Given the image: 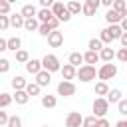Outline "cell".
<instances>
[{
	"mask_svg": "<svg viewBox=\"0 0 127 127\" xmlns=\"http://www.w3.org/2000/svg\"><path fill=\"white\" fill-rule=\"evenodd\" d=\"M95 77H97V69H95V65H91V64H83V65L77 67V79H79V81L89 83V81H93Z\"/></svg>",
	"mask_w": 127,
	"mask_h": 127,
	"instance_id": "cell-1",
	"label": "cell"
},
{
	"mask_svg": "<svg viewBox=\"0 0 127 127\" xmlns=\"http://www.w3.org/2000/svg\"><path fill=\"white\" fill-rule=\"evenodd\" d=\"M117 75V65L111 64V62H103V65L97 69V77L101 81H107V79H113Z\"/></svg>",
	"mask_w": 127,
	"mask_h": 127,
	"instance_id": "cell-2",
	"label": "cell"
},
{
	"mask_svg": "<svg viewBox=\"0 0 127 127\" xmlns=\"http://www.w3.org/2000/svg\"><path fill=\"white\" fill-rule=\"evenodd\" d=\"M109 99L107 97H95L93 99V105H91V109H93V115L95 117H105L107 115V111H109Z\"/></svg>",
	"mask_w": 127,
	"mask_h": 127,
	"instance_id": "cell-3",
	"label": "cell"
},
{
	"mask_svg": "<svg viewBox=\"0 0 127 127\" xmlns=\"http://www.w3.org/2000/svg\"><path fill=\"white\" fill-rule=\"evenodd\" d=\"M42 65H44V69H48V71H52V73L62 69V64H60L58 56H54V54H46V56L42 58Z\"/></svg>",
	"mask_w": 127,
	"mask_h": 127,
	"instance_id": "cell-4",
	"label": "cell"
},
{
	"mask_svg": "<svg viewBox=\"0 0 127 127\" xmlns=\"http://www.w3.org/2000/svg\"><path fill=\"white\" fill-rule=\"evenodd\" d=\"M52 12H54V16H58L62 22H69V20H71V12L67 10V6H64V2H58V0H56V4L52 6Z\"/></svg>",
	"mask_w": 127,
	"mask_h": 127,
	"instance_id": "cell-5",
	"label": "cell"
},
{
	"mask_svg": "<svg viewBox=\"0 0 127 127\" xmlns=\"http://www.w3.org/2000/svg\"><path fill=\"white\" fill-rule=\"evenodd\" d=\"M58 95H62V97H71V95H75V83L69 81V79H62V81L58 83Z\"/></svg>",
	"mask_w": 127,
	"mask_h": 127,
	"instance_id": "cell-6",
	"label": "cell"
},
{
	"mask_svg": "<svg viewBox=\"0 0 127 127\" xmlns=\"http://www.w3.org/2000/svg\"><path fill=\"white\" fill-rule=\"evenodd\" d=\"M83 125V115L79 111H69L65 115V127H81Z\"/></svg>",
	"mask_w": 127,
	"mask_h": 127,
	"instance_id": "cell-7",
	"label": "cell"
},
{
	"mask_svg": "<svg viewBox=\"0 0 127 127\" xmlns=\"http://www.w3.org/2000/svg\"><path fill=\"white\" fill-rule=\"evenodd\" d=\"M60 73H62V77H64V79H69V81H71L73 77H77V67H75V65H71V64L67 62V64H64V65H62Z\"/></svg>",
	"mask_w": 127,
	"mask_h": 127,
	"instance_id": "cell-8",
	"label": "cell"
},
{
	"mask_svg": "<svg viewBox=\"0 0 127 127\" xmlns=\"http://www.w3.org/2000/svg\"><path fill=\"white\" fill-rule=\"evenodd\" d=\"M48 44H50V48H60V46H64V34H62L60 30H54V32L48 36Z\"/></svg>",
	"mask_w": 127,
	"mask_h": 127,
	"instance_id": "cell-9",
	"label": "cell"
},
{
	"mask_svg": "<svg viewBox=\"0 0 127 127\" xmlns=\"http://www.w3.org/2000/svg\"><path fill=\"white\" fill-rule=\"evenodd\" d=\"M24 65H26V71H28V73H32V75H38V73L44 69L42 60H34V58H30V62H28V64H24Z\"/></svg>",
	"mask_w": 127,
	"mask_h": 127,
	"instance_id": "cell-10",
	"label": "cell"
},
{
	"mask_svg": "<svg viewBox=\"0 0 127 127\" xmlns=\"http://www.w3.org/2000/svg\"><path fill=\"white\" fill-rule=\"evenodd\" d=\"M103 18H105V22H107V24H121V20H123V16H121L115 8H109V10L105 12V16H103Z\"/></svg>",
	"mask_w": 127,
	"mask_h": 127,
	"instance_id": "cell-11",
	"label": "cell"
},
{
	"mask_svg": "<svg viewBox=\"0 0 127 127\" xmlns=\"http://www.w3.org/2000/svg\"><path fill=\"white\" fill-rule=\"evenodd\" d=\"M105 30L109 32V36L113 38V42H115V40H121V36H123V28H121V24H109Z\"/></svg>",
	"mask_w": 127,
	"mask_h": 127,
	"instance_id": "cell-12",
	"label": "cell"
},
{
	"mask_svg": "<svg viewBox=\"0 0 127 127\" xmlns=\"http://www.w3.org/2000/svg\"><path fill=\"white\" fill-rule=\"evenodd\" d=\"M36 81H38L42 87L50 85V81H52V71H48V69H42V71L36 75Z\"/></svg>",
	"mask_w": 127,
	"mask_h": 127,
	"instance_id": "cell-13",
	"label": "cell"
},
{
	"mask_svg": "<svg viewBox=\"0 0 127 127\" xmlns=\"http://www.w3.org/2000/svg\"><path fill=\"white\" fill-rule=\"evenodd\" d=\"M14 101H16L18 105H26V103L30 101V93H28L26 89H16V93H14Z\"/></svg>",
	"mask_w": 127,
	"mask_h": 127,
	"instance_id": "cell-14",
	"label": "cell"
},
{
	"mask_svg": "<svg viewBox=\"0 0 127 127\" xmlns=\"http://www.w3.org/2000/svg\"><path fill=\"white\" fill-rule=\"evenodd\" d=\"M38 12H40V10H38L34 4H24L20 14H22L24 18H36V16H38Z\"/></svg>",
	"mask_w": 127,
	"mask_h": 127,
	"instance_id": "cell-15",
	"label": "cell"
},
{
	"mask_svg": "<svg viewBox=\"0 0 127 127\" xmlns=\"http://www.w3.org/2000/svg\"><path fill=\"white\" fill-rule=\"evenodd\" d=\"M93 91H95V95H99V97H103V95L107 97V93H109L111 89H109L107 81H101V79H99V81L95 83V89H93Z\"/></svg>",
	"mask_w": 127,
	"mask_h": 127,
	"instance_id": "cell-16",
	"label": "cell"
},
{
	"mask_svg": "<svg viewBox=\"0 0 127 127\" xmlns=\"http://www.w3.org/2000/svg\"><path fill=\"white\" fill-rule=\"evenodd\" d=\"M58 105V97L56 95H42V107H46V109H54Z\"/></svg>",
	"mask_w": 127,
	"mask_h": 127,
	"instance_id": "cell-17",
	"label": "cell"
},
{
	"mask_svg": "<svg viewBox=\"0 0 127 127\" xmlns=\"http://www.w3.org/2000/svg\"><path fill=\"white\" fill-rule=\"evenodd\" d=\"M36 18L44 24V22H50V20L54 18V12H52V8H40V12H38Z\"/></svg>",
	"mask_w": 127,
	"mask_h": 127,
	"instance_id": "cell-18",
	"label": "cell"
},
{
	"mask_svg": "<svg viewBox=\"0 0 127 127\" xmlns=\"http://www.w3.org/2000/svg\"><path fill=\"white\" fill-rule=\"evenodd\" d=\"M40 20L38 18H26V24H24V30H28V32H38L40 30Z\"/></svg>",
	"mask_w": 127,
	"mask_h": 127,
	"instance_id": "cell-19",
	"label": "cell"
},
{
	"mask_svg": "<svg viewBox=\"0 0 127 127\" xmlns=\"http://www.w3.org/2000/svg\"><path fill=\"white\" fill-rule=\"evenodd\" d=\"M83 58H85V64H97L99 60H101V56H99V52H95V50H87L85 54H83Z\"/></svg>",
	"mask_w": 127,
	"mask_h": 127,
	"instance_id": "cell-20",
	"label": "cell"
},
{
	"mask_svg": "<svg viewBox=\"0 0 127 127\" xmlns=\"http://www.w3.org/2000/svg\"><path fill=\"white\" fill-rule=\"evenodd\" d=\"M65 6H67V10L71 12V16H77V14L83 10V4H81V2H77V0H69Z\"/></svg>",
	"mask_w": 127,
	"mask_h": 127,
	"instance_id": "cell-21",
	"label": "cell"
},
{
	"mask_svg": "<svg viewBox=\"0 0 127 127\" xmlns=\"http://www.w3.org/2000/svg\"><path fill=\"white\" fill-rule=\"evenodd\" d=\"M10 24H12V28H24L26 18L22 14H10Z\"/></svg>",
	"mask_w": 127,
	"mask_h": 127,
	"instance_id": "cell-22",
	"label": "cell"
},
{
	"mask_svg": "<svg viewBox=\"0 0 127 127\" xmlns=\"http://www.w3.org/2000/svg\"><path fill=\"white\" fill-rule=\"evenodd\" d=\"M99 56H101V62H113V58H117V54L113 52V48H105V46L99 52Z\"/></svg>",
	"mask_w": 127,
	"mask_h": 127,
	"instance_id": "cell-23",
	"label": "cell"
},
{
	"mask_svg": "<svg viewBox=\"0 0 127 127\" xmlns=\"http://www.w3.org/2000/svg\"><path fill=\"white\" fill-rule=\"evenodd\" d=\"M67 62H69L71 65L79 67V64H83V62H85V58H83V54H79V52H71V54H69V58H67Z\"/></svg>",
	"mask_w": 127,
	"mask_h": 127,
	"instance_id": "cell-24",
	"label": "cell"
},
{
	"mask_svg": "<svg viewBox=\"0 0 127 127\" xmlns=\"http://www.w3.org/2000/svg\"><path fill=\"white\" fill-rule=\"evenodd\" d=\"M10 83H12L14 89H26V85H28V81L24 79V75H14Z\"/></svg>",
	"mask_w": 127,
	"mask_h": 127,
	"instance_id": "cell-25",
	"label": "cell"
},
{
	"mask_svg": "<svg viewBox=\"0 0 127 127\" xmlns=\"http://www.w3.org/2000/svg\"><path fill=\"white\" fill-rule=\"evenodd\" d=\"M8 50H12V52H18V50H22V40H20L18 36H12V38H8Z\"/></svg>",
	"mask_w": 127,
	"mask_h": 127,
	"instance_id": "cell-26",
	"label": "cell"
},
{
	"mask_svg": "<svg viewBox=\"0 0 127 127\" xmlns=\"http://www.w3.org/2000/svg\"><path fill=\"white\" fill-rule=\"evenodd\" d=\"M26 91L30 93V97H34V95H40V91H42V85H40L38 81H30V83L26 85Z\"/></svg>",
	"mask_w": 127,
	"mask_h": 127,
	"instance_id": "cell-27",
	"label": "cell"
},
{
	"mask_svg": "<svg viewBox=\"0 0 127 127\" xmlns=\"http://www.w3.org/2000/svg\"><path fill=\"white\" fill-rule=\"evenodd\" d=\"M97 8H99V6H95L93 2H83V10H81V14H83V16H93V14L97 12Z\"/></svg>",
	"mask_w": 127,
	"mask_h": 127,
	"instance_id": "cell-28",
	"label": "cell"
},
{
	"mask_svg": "<svg viewBox=\"0 0 127 127\" xmlns=\"http://www.w3.org/2000/svg\"><path fill=\"white\" fill-rule=\"evenodd\" d=\"M111 8H115V10H117V12H119L123 18L127 16V2H125V0H115Z\"/></svg>",
	"mask_w": 127,
	"mask_h": 127,
	"instance_id": "cell-29",
	"label": "cell"
},
{
	"mask_svg": "<svg viewBox=\"0 0 127 127\" xmlns=\"http://www.w3.org/2000/svg\"><path fill=\"white\" fill-rule=\"evenodd\" d=\"M87 50L101 52V50H103V42H101V38H91V40H89V44H87Z\"/></svg>",
	"mask_w": 127,
	"mask_h": 127,
	"instance_id": "cell-30",
	"label": "cell"
},
{
	"mask_svg": "<svg viewBox=\"0 0 127 127\" xmlns=\"http://www.w3.org/2000/svg\"><path fill=\"white\" fill-rule=\"evenodd\" d=\"M123 93H121V89H111L109 93H107V99H109V103H119L123 97H121Z\"/></svg>",
	"mask_w": 127,
	"mask_h": 127,
	"instance_id": "cell-31",
	"label": "cell"
},
{
	"mask_svg": "<svg viewBox=\"0 0 127 127\" xmlns=\"http://www.w3.org/2000/svg\"><path fill=\"white\" fill-rule=\"evenodd\" d=\"M52 32H54V28L50 26V22H44V24H40V30H38V34H40L42 38H48Z\"/></svg>",
	"mask_w": 127,
	"mask_h": 127,
	"instance_id": "cell-32",
	"label": "cell"
},
{
	"mask_svg": "<svg viewBox=\"0 0 127 127\" xmlns=\"http://www.w3.org/2000/svg\"><path fill=\"white\" fill-rule=\"evenodd\" d=\"M16 54V62L18 64H28L30 62V54L26 52V50H18V52H14Z\"/></svg>",
	"mask_w": 127,
	"mask_h": 127,
	"instance_id": "cell-33",
	"label": "cell"
},
{
	"mask_svg": "<svg viewBox=\"0 0 127 127\" xmlns=\"http://www.w3.org/2000/svg\"><path fill=\"white\" fill-rule=\"evenodd\" d=\"M12 101H14V95H10V93H0V107H2V109H6Z\"/></svg>",
	"mask_w": 127,
	"mask_h": 127,
	"instance_id": "cell-34",
	"label": "cell"
},
{
	"mask_svg": "<svg viewBox=\"0 0 127 127\" xmlns=\"http://www.w3.org/2000/svg\"><path fill=\"white\" fill-rule=\"evenodd\" d=\"M10 26H12V24H10V14H8V16H6V14H0V30L6 32Z\"/></svg>",
	"mask_w": 127,
	"mask_h": 127,
	"instance_id": "cell-35",
	"label": "cell"
},
{
	"mask_svg": "<svg viewBox=\"0 0 127 127\" xmlns=\"http://www.w3.org/2000/svg\"><path fill=\"white\" fill-rule=\"evenodd\" d=\"M97 119L95 115H89V117H83V125L81 127H97Z\"/></svg>",
	"mask_w": 127,
	"mask_h": 127,
	"instance_id": "cell-36",
	"label": "cell"
},
{
	"mask_svg": "<svg viewBox=\"0 0 127 127\" xmlns=\"http://www.w3.org/2000/svg\"><path fill=\"white\" fill-rule=\"evenodd\" d=\"M6 127H22V119L18 115H10V121H8Z\"/></svg>",
	"mask_w": 127,
	"mask_h": 127,
	"instance_id": "cell-37",
	"label": "cell"
},
{
	"mask_svg": "<svg viewBox=\"0 0 127 127\" xmlns=\"http://www.w3.org/2000/svg\"><path fill=\"white\" fill-rule=\"evenodd\" d=\"M117 111H119L123 117H127V99H121V101L117 103Z\"/></svg>",
	"mask_w": 127,
	"mask_h": 127,
	"instance_id": "cell-38",
	"label": "cell"
},
{
	"mask_svg": "<svg viewBox=\"0 0 127 127\" xmlns=\"http://www.w3.org/2000/svg\"><path fill=\"white\" fill-rule=\"evenodd\" d=\"M99 38H101V42H103V44H111V42H113V38L109 36V32H107L105 28L101 30V34H99Z\"/></svg>",
	"mask_w": 127,
	"mask_h": 127,
	"instance_id": "cell-39",
	"label": "cell"
},
{
	"mask_svg": "<svg viewBox=\"0 0 127 127\" xmlns=\"http://www.w3.org/2000/svg\"><path fill=\"white\" fill-rule=\"evenodd\" d=\"M0 14H10V2L8 0H0Z\"/></svg>",
	"mask_w": 127,
	"mask_h": 127,
	"instance_id": "cell-40",
	"label": "cell"
},
{
	"mask_svg": "<svg viewBox=\"0 0 127 127\" xmlns=\"http://www.w3.org/2000/svg\"><path fill=\"white\" fill-rule=\"evenodd\" d=\"M8 69H10V60L2 58V60H0V73H6Z\"/></svg>",
	"mask_w": 127,
	"mask_h": 127,
	"instance_id": "cell-41",
	"label": "cell"
},
{
	"mask_svg": "<svg viewBox=\"0 0 127 127\" xmlns=\"http://www.w3.org/2000/svg\"><path fill=\"white\" fill-rule=\"evenodd\" d=\"M117 60L123 62V64H127V48H121V50L117 52Z\"/></svg>",
	"mask_w": 127,
	"mask_h": 127,
	"instance_id": "cell-42",
	"label": "cell"
},
{
	"mask_svg": "<svg viewBox=\"0 0 127 127\" xmlns=\"http://www.w3.org/2000/svg\"><path fill=\"white\" fill-rule=\"evenodd\" d=\"M8 121H10V115H8L6 111H0V125H2V127H6V125H8Z\"/></svg>",
	"mask_w": 127,
	"mask_h": 127,
	"instance_id": "cell-43",
	"label": "cell"
},
{
	"mask_svg": "<svg viewBox=\"0 0 127 127\" xmlns=\"http://www.w3.org/2000/svg\"><path fill=\"white\" fill-rule=\"evenodd\" d=\"M38 2H40L42 8H52V6L56 4V0H38Z\"/></svg>",
	"mask_w": 127,
	"mask_h": 127,
	"instance_id": "cell-44",
	"label": "cell"
},
{
	"mask_svg": "<svg viewBox=\"0 0 127 127\" xmlns=\"http://www.w3.org/2000/svg\"><path fill=\"white\" fill-rule=\"evenodd\" d=\"M97 127H111V123H109L105 117H99V119H97Z\"/></svg>",
	"mask_w": 127,
	"mask_h": 127,
	"instance_id": "cell-45",
	"label": "cell"
},
{
	"mask_svg": "<svg viewBox=\"0 0 127 127\" xmlns=\"http://www.w3.org/2000/svg\"><path fill=\"white\" fill-rule=\"evenodd\" d=\"M60 22H62V20H60V18H58V16H54V18H52V20H50V26H52V28H54V30H58V26H60Z\"/></svg>",
	"mask_w": 127,
	"mask_h": 127,
	"instance_id": "cell-46",
	"label": "cell"
},
{
	"mask_svg": "<svg viewBox=\"0 0 127 127\" xmlns=\"http://www.w3.org/2000/svg\"><path fill=\"white\" fill-rule=\"evenodd\" d=\"M6 50H8V40L0 38V52H6Z\"/></svg>",
	"mask_w": 127,
	"mask_h": 127,
	"instance_id": "cell-47",
	"label": "cell"
},
{
	"mask_svg": "<svg viewBox=\"0 0 127 127\" xmlns=\"http://www.w3.org/2000/svg\"><path fill=\"white\" fill-rule=\"evenodd\" d=\"M119 42H121V46H123V48H127V32H123V36H121V40H119Z\"/></svg>",
	"mask_w": 127,
	"mask_h": 127,
	"instance_id": "cell-48",
	"label": "cell"
},
{
	"mask_svg": "<svg viewBox=\"0 0 127 127\" xmlns=\"http://www.w3.org/2000/svg\"><path fill=\"white\" fill-rule=\"evenodd\" d=\"M113 2H115V0H101V6H107V8H111V6H113Z\"/></svg>",
	"mask_w": 127,
	"mask_h": 127,
	"instance_id": "cell-49",
	"label": "cell"
},
{
	"mask_svg": "<svg viewBox=\"0 0 127 127\" xmlns=\"http://www.w3.org/2000/svg\"><path fill=\"white\" fill-rule=\"evenodd\" d=\"M115 127H127V119H121V121H117V123H115Z\"/></svg>",
	"mask_w": 127,
	"mask_h": 127,
	"instance_id": "cell-50",
	"label": "cell"
},
{
	"mask_svg": "<svg viewBox=\"0 0 127 127\" xmlns=\"http://www.w3.org/2000/svg\"><path fill=\"white\" fill-rule=\"evenodd\" d=\"M121 28H123V32H127V16L121 20Z\"/></svg>",
	"mask_w": 127,
	"mask_h": 127,
	"instance_id": "cell-51",
	"label": "cell"
},
{
	"mask_svg": "<svg viewBox=\"0 0 127 127\" xmlns=\"http://www.w3.org/2000/svg\"><path fill=\"white\" fill-rule=\"evenodd\" d=\"M8 2H10V4H14V2H18V0H8Z\"/></svg>",
	"mask_w": 127,
	"mask_h": 127,
	"instance_id": "cell-52",
	"label": "cell"
},
{
	"mask_svg": "<svg viewBox=\"0 0 127 127\" xmlns=\"http://www.w3.org/2000/svg\"><path fill=\"white\" fill-rule=\"evenodd\" d=\"M42 127H50V125H42Z\"/></svg>",
	"mask_w": 127,
	"mask_h": 127,
	"instance_id": "cell-53",
	"label": "cell"
},
{
	"mask_svg": "<svg viewBox=\"0 0 127 127\" xmlns=\"http://www.w3.org/2000/svg\"><path fill=\"white\" fill-rule=\"evenodd\" d=\"M83 2H87V0H83Z\"/></svg>",
	"mask_w": 127,
	"mask_h": 127,
	"instance_id": "cell-54",
	"label": "cell"
},
{
	"mask_svg": "<svg viewBox=\"0 0 127 127\" xmlns=\"http://www.w3.org/2000/svg\"><path fill=\"white\" fill-rule=\"evenodd\" d=\"M125 2H127V0H125Z\"/></svg>",
	"mask_w": 127,
	"mask_h": 127,
	"instance_id": "cell-55",
	"label": "cell"
}]
</instances>
